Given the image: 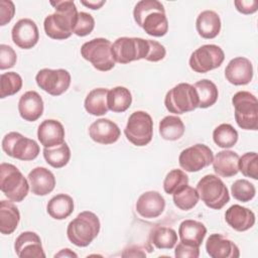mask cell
<instances>
[{
    "label": "cell",
    "mask_w": 258,
    "mask_h": 258,
    "mask_svg": "<svg viewBox=\"0 0 258 258\" xmlns=\"http://www.w3.org/2000/svg\"><path fill=\"white\" fill-rule=\"evenodd\" d=\"M50 5L53 6L55 11L44 18L45 34L57 40L69 38L73 33L79 14L75 2L71 0L50 1Z\"/></svg>",
    "instance_id": "cell-1"
},
{
    "label": "cell",
    "mask_w": 258,
    "mask_h": 258,
    "mask_svg": "<svg viewBox=\"0 0 258 258\" xmlns=\"http://www.w3.org/2000/svg\"><path fill=\"white\" fill-rule=\"evenodd\" d=\"M136 24L148 35L164 36L168 31V20L164 6L157 0H141L133 9Z\"/></svg>",
    "instance_id": "cell-2"
},
{
    "label": "cell",
    "mask_w": 258,
    "mask_h": 258,
    "mask_svg": "<svg viewBox=\"0 0 258 258\" xmlns=\"http://www.w3.org/2000/svg\"><path fill=\"white\" fill-rule=\"evenodd\" d=\"M100 228L98 216L93 212L84 211L69 223L67 236L70 242L77 247H87L97 238Z\"/></svg>",
    "instance_id": "cell-3"
},
{
    "label": "cell",
    "mask_w": 258,
    "mask_h": 258,
    "mask_svg": "<svg viewBox=\"0 0 258 258\" xmlns=\"http://www.w3.org/2000/svg\"><path fill=\"white\" fill-rule=\"evenodd\" d=\"M0 188L10 201L20 203L27 197L30 186L28 179L15 165L2 162L0 164Z\"/></svg>",
    "instance_id": "cell-4"
},
{
    "label": "cell",
    "mask_w": 258,
    "mask_h": 258,
    "mask_svg": "<svg viewBox=\"0 0 258 258\" xmlns=\"http://www.w3.org/2000/svg\"><path fill=\"white\" fill-rule=\"evenodd\" d=\"M196 189L202 202L213 210H221L230 201L228 187L223 180L215 174L203 176L199 180Z\"/></svg>",
    "instance_id": "cell-5"
},
{
    "label": "cell",
    "mask_w": 258,
    "mask_h": 258,
    "mask_svg": "<svg viewBox=\"0 0 258 258\" xmlns=\"http://www.w3.org/2000/svg\"><path fill=\"white\" fill-rule=\"evenodd\" d=\"M237 125L244 130L258 129V101L248 91H239L232 98Z\"/></svg>",
    "instance_id": "cell-6"
},
{
    "label": "cell",
    "mask_w": 258,
    "mask_h": 258,
    "mask_svg": "<svg viewBox=\"0 0 258 258\" xmlns=\"http://www.w3.org/2000/svg\"><path fill=\"white\" fill-rule=\"evenodd\" d=\"M165 108L176 115L191 112L199 108V98L196 89L187 83H179L171 88L164 98Z\"/></svg>",
    "instance_id": "cell-7"
},
{
    "label": "cell",
    "mask_w": 258,
    "mask_h": 258,
    "mask_svg": "<svg viewBox=\"0 0 258 258\" xmlns=\"http://www.w3.org/2000/svg\"><path fill=\"white\" fill-rule=\"evenodd\" d=\"M81 54L98 71L108 72L115 67L112 43L107 38L98 37L85 42L81 47Z\"/></svg>",
    "instance_id": "cell-8"
},
{
    "label": "cell",
    "mask_w": 258,
    "mask_h": 258,
    "mask_svg": "<svg viewBox=\"0 0 258 258\" xmlns=\"http://www.w3.org/2000/svg\"><path fill=\"white\" fill-rule=\"evenodd\" d=\"M148 39L141 37H119L112 43V55L115 62L122 64L145 59L148 54Z\"/></svg>",
    "instance_id": "cell-9"
},
{
    "label": "cell",
    "mask_w": 258,
    "mask_h": 258,
    "mask_svg": "<svg viewBox=\"0 0 258 258\" xmlns=\"http://www.w3.org/2000/svg\"><path fill=\"white\" fill-rule=\"evenodd\" d=\"M125 136L135 146L147 145L153 137V121L151 116L144 111L133 112L124 129Z\"/></svg>",
    "instance_id": "cell-10"
},
{
    "label": "cell",
    "mask_w": 258,
    "mask_h": 258,
    "mask_svg": "<svg viewBox=\"0 0 258 258\" xmlns=\"http://www.w3.org/2000/svg\"><path fill=\"white\" fill-rule=\"evenodd\" d=\"M2 149L10 157L29 161L39 154V145L33 139L23 136L19 132H9L2 139Z\"/></svg>",
    "instance_id": "cell-11"
},
{
    "label": "cell",
    "mask_w": 258,
    "mask_h": 258,
    "mask_svg": "<svg viewBox=\"0 0 258 258\" xmlns=\"http://www.w3.org/2000/svg\"><path fill=\"white\" fill-rule=\"evenodd\" d=\"M224 59V50L219 45L204 44L190 54L188 63L194 72L205 74L221 67Z\"/></svg>",
    "instance_id": "cell-12"
},
{
    "label": "cell",
    "mask_w": 258,
    "mask_h": 258,
    "mask_svg": "<svg viewBox=\"0 0 258 258\" xmlns=\"http://www.w3.org/2000/svg\"><path fill=\"white\" fill-rule=\"evenodd\" d=\"M71 74L64 69H42L35 76L37 86L51 96L63 94L71 85Z\"/></svg>",
    "instance_id": "cell-13"
},
{
    "label": "cell",
    "mask_w": 258,
    "mask_h": 258,
    "mask_svg": "<svg viewBox=\"0 0 258 258\" xmlns=\"http://www.w3.org/2000/svg\"><path fill=\"white\" fill-rule=\"evenodd\" d=\"M214 159L212 149L205 144H195L183 149L178 156L180 167L187 172H197L209 166Z\"/></svg>",
    "instance_id": "cell-14"
},
{
    "label": "cell",
    "mask_w": 258,
    "mask_h": 258,
    "mask_svg": "<svg viewBox=\"0 0 258 258\" xmlns=\"http://www.w3.org/2000/svg\"><path fill=\"white\" fill-rule=\"evenodd\" d=\"M13 42L22 49L32 48L39 40V31L36 23L30 18L19 19L12 27Z\"/></svg>",
    "instance_id": "cell-15"
},
{
    "label": "cell",
    "mask_w": 258,
    "mask_h": 258,
    "mask_svg": "<svg viewBox=\"0 0 258 258\" xmlns=\"http://www.w3.org/2000/svg\"><path fill=\"white\" fill-rule=\"evenodd\" d=\"M14 250L19 258H44L40 237L31 231L22 232L15 240Z\"/></svg>",
    "instance_id": "cell-16"
},
{
    "label": "cell",
    "mask_w": 258,
    "mask_h": 258,
    "mask_svg": "<svg viewBox=\"0 0 258 258\" xmlns=\"http://www.w3.org/2000/svg\"><path fill=\"white\" fill-rule=\"evenodd\" d=\"M227 81L235 86H244L249 84L253 78L252 62L244 56L232 58L225 69Z\"/></svg>",
    "instance_id": "cell-17"
},
{
    "label": "cell",
    "mask_w": 258,
    "mask_h": 258,
    "mask_svg": "<svg viewBox=\"0 0 258 258\" xmlns=\"http://www.w3.org/2000/svg\"><path fill=\"white\" fill-rule=\"evenodd\" d=\"M89 135L91 139L99 144H113L121 135L118 125L110 119L100 118L94 121L89 127Z\"/></svg>",
    "instance_id": "cell-18"
},
{
    "label": "cell",
    "mask_w": 258,
    "mask_h": 258,
    "mask_svg": "<svg viewBox=\"0 0 258 258\" xmlns=\"http://www.w3.org/2000/svg\"><path fill=\"white\" fill-rule=\"evenodd\" d=\"M136 212L145 219H154L159 217L165 209V200L156 190L143 192L135 205Z\"/></svg>",
    "instance_id": "cell-19"
},
{
    "label": "cell",
    "mask_w": 258,
    "mask_h": 258,
    "mask_svg": "<svg viewBox=\"0 0 258 258\" xmlns=\"http://www.w3.org/2000/svg\"><path fill=\"white\" fill-rule=\"evenodd\" d=\"M206 250L212 258H238L240 251L238 246L222 234H212L207 239Z\"/></svg>",
    "instance_id": "cell-20"
},
{
    "label": "cell",
    "mask_w": 258,
    "mask_h": 258,
    "mask_svg": "<svg viewBox=\"0 0 258 258\" xmlns=\"http://www.w3.org/2000/svg\"><path fill=\"white\" fill-rule=\"evenodd\" d=\"M30 190L33 195L43 197L50 194L55 186L54 174L43 166L33 168L27 175Z\"/></svg>",
    "instance_id": "cell-21"
},
{
    "label": "cell",
    "mask_w": 258,
    "mask_h": 258,
    "mask_svg": "<svg viewBox=\"0 0 258 258\" xmlns=\"http://www.w3.org/2000/svg\"><path fill=\"white\" fill-rule=\"evenodd\" d=\"M44 109L43 100L35 91L25 92L18 101V112L22 119L34 122L42 116Z\"/></svg>",
    "instance_id": "cell-22"
},
{
    "label": "cell",
    "mask_w": 258,
    "mask_h": 258,
    "mask_svg": "<svg viewBox=\"0 0 258 258\" xmlns=\"http://www.w3.org/2000/svg\"><path fill=\"white\" fill-rule=\"evenodd\" d=\"M64 128L54 119L42 121L37 129V139L43 147H52L64 142Z\"/></svg>",
    "instance_id": "cell-23"
},
{
    "label": "cell",
    "mask_w": 258,
    "mask_h": 258,
    "mask_svg": "<svg viewBox=\"0 0 258 258\" xmlns=\"http://www.w3.org/2000/svg\"><path fill=\"white\" fill-rule=\"evenodd\" d=\"M226 223L235 231L245 232L255 224V214L240 205L231 206L225 213Z\"/></svg>",
    "instance_id": "cell-24"
},
{
    "label": "cell",
    "mask_w": 258,
    "mask_h": 258,
    "mask_svg": "<svg viewBox=\"0 0 258 258\" xmlns=\"http://www.w3.org/2000/svg\"><path fill=\"white\" fill-rule=\"evenodd\" d=\"M239 155L232 150H222L213 159L215 172L222 177H232L239 172Z\"/></svg>",
    "instance_id": "cell-25"
},
{
    "label": "cell",
    "mask_w": 258,
    "mask_h": 258,
    "mask_svg": "<svg viewBox=\"0 0 258 258\" xmlns=\"http://www.w3.org/2000/svg\"><path fill=\"white\" fill-rule=\"evenodd\" d=\"M196 28L199 35L205 39H212L218 36L221 30V19L213 10L202 11L196 20Z\"/></svg>",
    "instance_id": "cell-26"
},
{
    "label": "cell",
    "mask_w": 258,
    "mask_h": 258,
    "mask_svg": "<svg viewBox=\"0 0 258 258\" xmlns=\"http://www.w3.org/2000/svg\"><path fill=\"white\" fill-rule=\"evenodd\" d=\"M206 226L196 220H184L179 224L178 236L181 242L200 247L206 237Z\"/></svg>",
    "instance_id": "cell-27"
},
{
    "label": "cell",
    "mask_w": 258,
    "mask_h": 258,
    "mask_svg": "<svg viewBox=\"0 0 258 258\" xmlns=\"http://www.w3.org/2000/svg\"><path fill=\"white\" fill-rule=\"evenodd\" d=\"M20 221L18 208L11 202L2 200L0 202V232L3 235L12 234Z\"/></svg>",
    "instance_id": "cell-28"
},
{
    "label": "cell",
    "mask_w": 258,
    "mask_h": 258,
    "mask_svg": "<svg viewBox=\"0 0 258 258\" xmlns=\"http://www.w3.org/2000/svg\"><path fill=\"white\" fill-rule=\"evenodd\" d=\"M74 207V200L71 196L58 194L48 201L46 212L54 220H64L73 214Z\"/></svg>",
    "instance_id": "cell-29"
},
{
    "label": "cell",
    "mask_w": 258,
    "mask_h": 258,
    "mask_svg": "<svg viewBox=\"0 0 258 258\" xmlns=\"http://www.w3.org/2000/svg\"><path fill=\"white\" fill-rule=\"evenodd\" d=\"M108 92L109 90L105 88H97L89 92L84 102L86 111L94 116L105 115L109 110L107 104Z\"/></svg>",
    "instance_id": "cell-30"
},
{
    "label": "cell",
    "mask_w": 258,
    "mask_h": 258,
    "mask_svg": "<svg viewBox=\"0 0 258 258\" xmlns=\"http://www.w3.org/2000/svg\"><path fill=\"white\" fill-rule=\"evenodd\" d=\"M132 103L131 92L125 87H115L108 92L107 104L109 110L115 113H123L128 110Z\"/></svg>",
    "instance_id": "cell-31"
},
{
    "label": "cell",
    "mask_w": 258,
    "mask_h": 258,
    "mask_svg": "<svg viewBox=\"0 0 258 258\" xmlns=\"http://www.w3.org/2000/svg\"><path fill=\"white\" fill-rule=\"evenodd\" d=\"M159 134L164 140L175 141L184 134V124L178 116L168 115L159 122Z\"/></svg>",
    "instance_id": "cell-32"
},
{
    "label": "cell",
    "mask_w": 258,
    "mask_h": 258,
    "mask_svg": "<svg viewBox=\"0 0 258 258\" xmlns=\"http://www.w3.org/2000/svg\"><path fill=\"white\" fill-rule=\"evenodd\" d=\"M194 87L199 98V108L206 109L212 107L217 102L219 91L216 84L212 81L204 79L197 82Z\"/></svg>",
    "instance_id": "cell-33"
},
{
    "label": "cell",
    "mask_w": 258,
    "mask_h": 258,
    "mask_svg": "<svg viewBox=\"0 0 258 258\" xmlns=\"http://www.w3.org/2000/svg\"><path fill=\"white\" fill-rule=\"evenodd\" d=\"M149 241L157 249H172L177 243V234L172 228L157 226L151 230Z\"/></svg>",
    "instance_id": "cell-34"
},
{
    "label": "cell",
    "mask_w": 258,
    "mask_h": 258,
    "mask_svg": "<svg viewBox=\"0 0 258 258\" xmlns=\"http://www.w3.org/2000/svg\"><path fill=\"white\" fill-rule=\"evenodd\" d=\"M43 157L50 166L61 168L66 166L71 159V149L66 142L52 147H44Z\"/></svg>",
    "instance_id": "cell-35"
},
{
    "label": "cell",
    "mask_w": 258,
    "mask_h": 258,
    "mask_svg": "<svg viewBox=\"0 0 258 258\" xmlns=\"http://www.w3.org/2000/svg\"><path fill=\"white\" fill-rule=\"evenodd\" d=\"M237 130L228 123H223L217 126L213 131V140L221 148H231L238 141Z\"/></svg>",
    "instance_id": "cell-36"
},
{
    "label": "cell",
    "mask_w": 258,
    "mask_h": 258,
    "mask_svg": "<svg viewBox=\"0 0 258 258\" xmlns=\"http://www.w3.org/2000/svg\"><path fill=\"white\" fill-rule=\"evenodd\" d=\"M173 204L181 211H189L197 206L200 198L196 188L186 184L172 195Z\"/></svg>",
    "instance_id": "cell-37"
},
{
    "label": "cell",
    "mask_w": 258,
    "mask_h": 258,
    "mask_svg": "<svg viewBox=\"0 0 258 258\" xmlns=\"http://www.w3.org/2000/svg\"><path fill=\"white\" fill-rule=\"evenodd\" d=\"M22 88V78L15 72L3 73L0 76V98L4 99L18 93Z\"/></svg>",
    "instance_id": "cell-38"
},
{
    "label": "cell",
    "mask_w": 258,
    "mask_h": 258,
    "mask_svg": "<svg viewBox=\"0 0 258 258\" xmlns=\"http://www.w3.org/2000/svg\"><path fill=\"white\" fill-rule=\"evenodd\" d=\"M186 184H188L186 173L181 169H172L166 174L163 180V189L166 194L173 195Z\"/></svg>",
    "instance_id": "cell-39"
},
{
    "label": "cell",
    "mask_w": 258,
    "mask_h": 258,
    "mask_svg": "<svg viewBox=\"0 0 258 258\" xmlns=\"http://www.w3.org/2000/svg\"><path fill=\"white\" fill-rule=\"evenodd\" d=\"M231 194L233 198L239 202L247 203L254 199L256 188L253 183L245 178L237 179L231 185Z\"/></svg>",
    "instance_id": "cell-40"
},
{
    "label": "cell",
    "mask_w": 258,
    "mask_h": 258,
    "mask_svg": "<svg viewBox=\"0 0 258 258\" xmlns=\"http://www.w3.org/2000/svg\"><path fill=\"white\" fill-rule=\"evenodd\" d=\"M239 171L246 177L258 179V155L256 152H246L239 157Z\"/></svg>",
    "instance_id": "cell-41"
},
{
    "label": "cell",
    "mask_w": 258,
    "mask_h": 258,
    "mask_svg": "<svg viewBox=\"0 0 258 258\" xmlns=\"http://www.w3.org/2000/svg\"><path fill=\"white\" fill-rule=\"evenodd\" d=\"M95 27V19L94 17L87 12H79L76 24L73 29V33L78 36H86L89 35Z\"/></svg>",
    "instance_id": "cell-42"
},
{
    "label": "cell",
    "mask_w": 258,
    "mask_h": 258,
    "mask_svg": "<svg viewBox=\"0 0 258 258\" xmlns=\"http://www.w3.org/2000/svg\"><path fill=\"white\" fill-rule=\"evenodd\" d=\"M17 60V54L14 49L7 44H0V70L13 68Z\"/></svg>",
    "instance_id": "cell-43"
},
{
    "label": "cell",
    "mask_w": 258,
    "mask_h": 258,
    "mask_svg": "<svg viewBox=\"0 0 258 258\" xmlns=\"http://www.w3.org/2000/svg\"><path fill=\"white\" fill-rule=\"evenodd\" d=\"M148 44H149V49H148V54L145 57L146 60L155 62L164 58L166 54V49L160 42L156 40L148 39Z\"/></svg>",
    "instance_id": "cell-44"
},
{
    "label": "cell",
    "mask_w": 258,
    "mask_h": 258,
    "mask_svg": "<svg viewBox=\"0 0 258 258\" xmlns=\"http://www.w3.org/2000/svg\"><path fill=\"white\" fill-rule=\"evenodd\" d=\"M174 256L177 258H198L200 256V247H196L180 241L175 246Z\"/></svg>",
    "instance_id": "cell-45"
},
{
    "label": "cell",
    "mask_w": 258,
    "mask_h": 258,
    "mask_svg": "<svg viewBox=\"0 0 258 258\" xmlns=\"http://www.w3.org/2000/svg\"><path fill=\"white\" fill-rule=\"evenodd\" d=\"M15 14L14 3L10 0L0 1V25L4 26L9 23Z\"/></svg>",
    "instance_id": "cell-46"
},
{
    "label": "cell",
    "mask_w": 258,
    "mask_h": 258,
    "mask_svg": "<svg viewBox=\"0 0 258 258\" xmlns=\"http://www.w3.org/2000/svg\"><path fill=\"white\" fill-rule=\"evenodd\" d=\"M234 5L242 14H252L258 10V2L256 0H236L234 1Z\"/></svg>",
    "instance_id": "cell-47"
},
{
    "label": "cell",
    "mask_w": 258,
    "mask_h": 258,
    "mask_svg": "<svg viewBox=\"0 0 258 258\" xmlns=\"http://www.w3.org/2000/svg\"><path fill=\"white\" fill-rule=\"evenodd\" d=\"M143 248L139 246H129L124 249L122 256L123 257H145L146 253L142 251Z\"/></svg>",
    "instance_id": "cell-48"
},
{
    "label": "cell",
    "mask_w": 258,
    "mask_h": 258,
    "mask_svg": "<svg viewBox=\"0 0 258 258\" xmlns=\"http://www.w3.org/2000/svg\"><path fill=\"white\" fill-rule=\"evenodd\" d=\"M81 3L83 5H85L86 7L90 8V9H93V10H98L100 9L105 3L106 1L105 0H97V1H81Z\"/></svg>",
    "instance_id": "cell-49"
},
{
    "label": "cell",
    "mask_w": 258,
    "mask_h": 258,
    "mask_svg": "<svg viewBox=\"0 0 258 258\" xmlns=\"http://www.w3.org/2000/svg\"><path fill=\"white\" fill-rule=\"evenodd\" d=\"M54 257H78V255L75 252H73L71 249L66 248V249H61L58 253H56Z\"/></svg>",
    "instance_id": "cell-50"
}]
</instances>
